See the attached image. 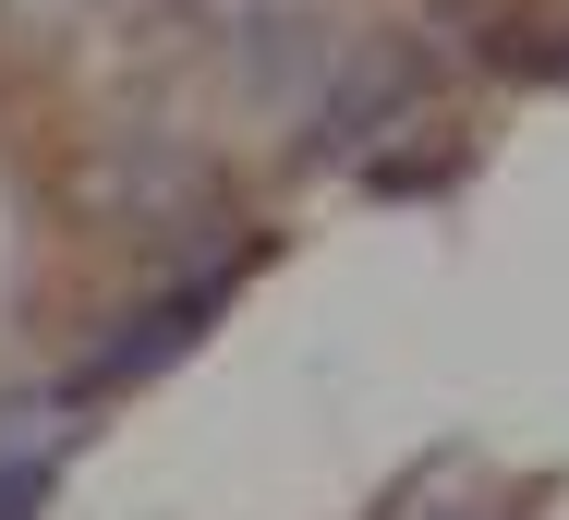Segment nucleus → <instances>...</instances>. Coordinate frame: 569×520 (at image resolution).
<instances>
[{"instance_id":"obj_1","label":"nucleus","mask_w":569,"mask_h":520,"mask_svg":"<svg viewBox=\"0 0 569 520\" xmlns=\"http://www.w3.org/2000/svg\"><path fill=\"white\" fill-rule=\"evenodd\" d=\"M49 497V448H0V520H24Z\"/></svg>"}]
</instances>
